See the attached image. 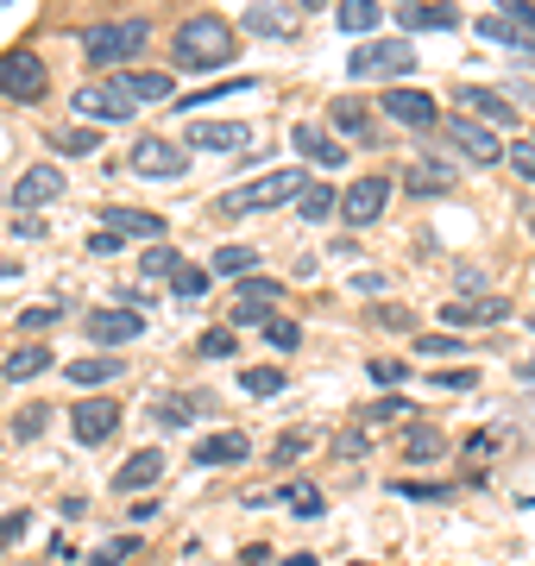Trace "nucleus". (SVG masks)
Wrapping results in <instances>:
<instances>
[{"label":"nucleus","instance_id":"44","mask_svg":"<svg viewBox=\"0 0 535 566\" xmlns=\"http://www.w3.org/2000/svg\"><path fill=\"white\" fill-rule=\"evenodd\" d=\"M265 340H271V346H284V353H290V346L303 340V334H296V322H265Z\"/></svg>","mask_w":535,"mask_h":566},{"label":"nucleus","instance_id":"12","mask_svg":"<svg viewBox=\"0 0 535 566\" xmlns=\"http://www.w3.org/2000/svg\"><path fill=\"white\" fill-rule=\"evenodd\" d=\"M145 322H139V308H95L88 315V340L95 346H126V340H139Z\"/></svg>","mask_w":535,"mask_h":566},{"label":"nucleus","instance_id":"20","mask_svg":"<svg viewBox=\"0 0 535 566\" xmlns=\"http://www.w3.org/2000/svg\"><path fill=\"white\" fill-rule=\"evenodd\" d=\"M246 434H208V441H196V447H189V460H196V465H240V460H246Z\"/></svg>","mask_w":535,"mask_h":566},{"label":"nucleus","instance_id":"5","mask_svg":"<svg viewBox=\"0 0 535 566\" xmlns=\"http://www.w3.org/2000/svg\"><path fill=\"white\" fill-rule=\"evenodd\" d=\"M290 196H303V177L296 170H277V177H259V182H246V189H233L227 196V214H252V208H277V202H290Z\"/></svg>","mask_w":535,"mask_h":566},{"label":"nucleus","instance_id":"11","mask_svg":"<svg viewBox=\"0 0 535 566\" xmlns=\"http://www.w3.org/2000/svg\"><path fill=\"white\" fill-rule=\"evenodd\" d=\"M441 133H448L466 158H479V164H492L497 151H504V145H497V133H492V126H479L473 114H448V120H441Z\"/></svg>","mask_w":535,"mask_h":566},{"label":"nucleus","instance_id":"33","mask_svg":"<svg viewBox=\"0 0 535 566\" xmlns=\"http://www.w3.org/2000/svg\"><path fill=\"white\" fill-rule=\"evenodd\" d=\"M126 82H133L139 107H145V102H170V76H165V70H139V76H126Z\"/></svg>","mask_w":535,"mask_h":566},{"label":"nucleus","instance_id":"30","mask_svg":"<svg viewBox=\"0 0 535 566\" xmlns=\"http://www.w3.org/2000/svg\"><path fill=\"white\" fill-rule=\"evenodd\" d=\"M504 315H511L504 296H492V303H453L448 308V322H504Z\"/></svg>","mask_w":535,"mask_h":566},{"label":"nucleus","instance_id":"27","mask_svg":"<svg viewBox=\"0 0 535 566\" xmlns=\"http://www.w3.org/2000/svg\"><path fill=\"white\" fill-rule=\"evenodd\" d=\"M240 390H246V397H277V390H284V371H277V365H246V371H240Z\"/></svg>","mask_w":535,"mask_h":566},{"label":"nucleus","instance_id":"15","mask_svg":"<svg viewBox=\"0 0 535 566\" xmlns=\"http://www.w3.org/2000/svg\"><path fill=\"white\" fill-rule=\"evenodd\" d=\"M385 114H391L397 126H434L441 120L434 95H422V88H391V95H385Z\"/></svg>","mask_w":535,"mask_h":566},{"label":"nucleus","instance_id":"25","mask_svg":"<svg viewBox=\"0 0 535 566\" xmlns=\"http://www.w3.org/2000/svg\"><path fill=\"white\" fill-rule=\"evenodd\" d=\"M7 385H25V378H39V371H51V346H20V353H7Z\"/></svg>","mask_w":535,"mask_h":566},{"label":"nucleus","instance_id":"51","mask_svg":"<svg viewBox=\"0 0 535 566\" xmlns=\"http://www.w3.org/2000/svg\"><path fill=\"white\" fill-rule=\"evenodd\" d=\"M296 7H328V0H296Z\"/></svg>","mask_w":535,"mask_h":566},{"label":"nucleus","instance_id":"19","mask_svg":"<svg viewBox=\"0 0 535 566\" xmlns=\"http://www.w3.org/2000/svg\"><path fill=\"white\" fill-rule=\"evenodd\" d=\"M403 25H410V32H453V25H460V7H453V0H410V7H403Z\"/></svg>","mask_w":535,"mask_h":566},{"label":"nucleus","instance_id":"32","mask_svg":"<svg viewBox=\"0 0 535 566\" xmlns=\"http://www.w3.org/2000/svg\"><path fill=\"white\" fill-rule=\"evenodd\" d=\"M107 378H120V359H76L70 365V385H107Z\"/></svg>","mask_w":535,"mask_h":566},{"label":"nucleus","instance_id":"16","mask_svg":"<svg viewBox=\"0 0 535 566\" xmlns=\"http://www.w3.org/2000/svg\"><path fill=\"white\" fill-rule=\"evenodd\" d=\"M57 196H63V170L57 164H32V170L20 177V189H13V202L20 208H44V202H57Z\"/></svg>","mask_w":535,"mask_h":566},{"label":"nucleus","instance_id":"37","mask_svg":"<svg viewBox=\"0 0 535 566\" xmlns=\"http://www.w3.org/2000/svg\"><path fill=\"white\" fill-rule=\"evenodd\" d=\"M133 554H139V542H133V535H114V542H102L88 554V566H120V560H133Z\"/></svg>","mask_w":535,"mask_h":566},{"label":"nucleus","instance_id":"35","mask_svg":"<svg viewBox=\"0 0 535 566\" xmlns=\"http://www.w3.org/2000/svg\"><path fill=\"white\" fill-rule=\"evenodd\" d=\"M170 290H177V303H202V296H208V271H196V264H183V271L170 277Z\"/></svg>","mask_w":535,"mask_h":566},{"label":"nucleus","instance_id":"8","mask_svg":"<svg viewBox=\"0 0 535 566\" xmlns=\"http://www.w3.org/2000/svg\"><path fill=\"white\" fill-rule=\"evenodd\" d=\"M347 70L353 76H403V70H416V51L410 44H353Z\"/></svg>","mask_w":535,"mask_h":566},{"label":"nucleus","instance_id":"13","mask_svg":"<svg viewBox=\"0 0 535 566\" xmlns=\"http://www.w3.org/2000/svg\"><path fill=\"white\" fill-rule=\"evenodd\" d=\"M284 290L271 277H246L240 283V296H233V327H259V322H271V303H277Z\"/></svg>","mask_w":535,"mask_h":566},{"label":"nucleus","instance_id":"47","mask_svg":"<svg viewBox=\"0 0 535 566\" xmlns=\"http://www.w3.org/2000/svg\"><path fill=\"white\" fill-rule=\"evenodd\" d=\"M511 164H516V170H523V177L535 182V145H516V151H511Z\"/></svg>","mask_w":535,"mask_h":566},{"label":"nucleus","instance_id":"24","mask_svg":"<svg viewBox=\"0 0 535 566\" xmlns=\"http://www.w3.org/2000/svg\"><path fill=\"white\" fill-rule=\"evenodd\" d=\"M158 472H165V453H158V447H145V453H133V460L114 472V491H139V485H151Z\"/></svg>","mask_w":535,"mask_h":566},{"label":"nucleus","instance_id":"45","mask_svg":"<svg viewBox=\"0 0 535 566\" xmlns=\"http://www.w3.org/2000/svg\"><path fill=\"white\" fill-rule=\"evenodd\" d=\"M422 353H429V359H448V353H466V346L453 340V334H434V340H422Z\"/></svg>","mask_w":535,"mask_h":566},{"label":"nucleus","instance_id":"49","mask_svg":"<svg viewBox=\"0 0 535 566\" xmlns=\"http://www.w3.org/2000/svg\"><path fill=\"white\" fill-rule=\"evenodd\" d=\"M371 378H378V385H397V378H403V365H391V359H378V365H371Z\"/></svg>","mask_w":535,"mask_h":566},{"label":"nucleus","instance_id":"1","mask_svg":"<svg viewBox=\"0 0 535 566\" xmlns=\"http://www.w3.org/2000/svg\"><path fill=\"white\" fill-rule=\"evenodd\" d=\"M177 70H189V76H202V70H221V63L240 57V39H233V25L214 20V13H196V20L177 25Z\"/></svg>","mask_w":535,"mask_h":566},{"label":"nucleus","instance_id":"9","mask_svg":"<svg viewBox=\"0 0 535 566\" xmlns=\"http://www.w3.org/2000/svg\"><path fill=\"white\" fill-rule=\"evenodd\" d=\"M385 202H391V182H385V177H359L347 196H340V221H347V227H371L378 214H385Z\"/></svg>","mask_w":535,"mask_h":566},{"label":"nucleus","instance_id":"43","mask_svg":"<svg viewBox=\"0 0 535 566\" xmlns=\"http://www.w3.org/2000/svg\"><path fill=\"white\" fill-rule=\"evenodd\" d=\"M25 523H32L25 510H7V516H0V547H7V542H20V535H25Z\"/></svg>","mask_w":535,"mask_h":566},{"label":"nucleus","instance_id":"29","mask_svg":"<svg viewBox=\"0 0 535 566\" xmlns=\"http://www.w3.org/2000/svg\"><path fill=\"white\" fill-rule=\"evenodd\" d=\"M252 264H259V245H221V252H214V271H221V277H246Z\"/></svg>","mask_w":535,"mask_h":566},{"label":"nucleus","instance_id":"7","mask_svg":"<svg viewBox=\"0 0 535 566\" xmlns=\"http://www.w3.org/2000/svg\"><path fill=\"white\" fill-rule=\"evenodd\" d=\"M126 164H133V177H183L189 151L183 145H170V139H158V133H145V139L126 151Z\"/></svg>","mask_w":535,"mask_h":566},{"label":"nucleus","instance_id":"22","mask_svg":"<svg viewBox=\"0 0 535 566\" xmlns=\"http://www.w3.org/2000/svg\"><path fill=\"white\" fill-rule=\"evenodd\" d=\"M328 120H334V133H347L353 145H371V114L353 95H334V107H328Z\"/></svg>","mask_w":535,"mask_h":566},{"label":"nucleus","instance_id":"31","mask_svg":"<svg viewBox=\"0 0 535 566\" xmlns=\"http://www.w3.org/2000/svg\"><path fill=\"white\" fill-rule=\"evenodd\" d=\"M441 453H448V441H441L434 428H416V434H410V447H403V460H416V465H434Z\"/></svg>","mask_w":535,"mask_h":566},{"label":"nucleus","instance_id":"2","mask_svg":"<svg viewBox=\"0 0 535 566\" xmlns=\"http://www.w3.org/2000/svg\"><path fill=\"white\" fill-rule=\"evenodd\" d=\"M145 39H151V25H145V20L88 25V32H83V57L95 63V70H120V63H133L145 51Z\"/></svg>","mask_w":535,"mask_h":566},{"label":"nucleus","instance_id":"39","mask_svg":"<svg viewBox=\"0 0 535 566\" xmlns=\"http://www.w3.org/2000/svg\"><path fill=\"white\" fill-rule=\"evenodd\" d=\"M95 145H102V133H95V126H70V133H57V151H70V158H88V151H95Z\"/></svg>","mask_w":535,"mask_h":566},{"label":"nucleus","instance_id":"42","mask_svg":"<svg viewBox=\"0 0 535 566\" xmlns=\"http://www.w3.org/2000/svg\"><path fill=\"white\" fill-rule=\"evenodd\" d=\"M284 497H290L296 510H303V516H322V491H315V485H290Z\"/></svg>","mask_w":535,"mask_h":566},{"label":"nucleus","instance_id":"23","mask_svg":"<svg viewBox=\"0 0 535 566\" xmlns=\"http://www.w3.org/2000/svg\"><path fill=\"white\" fill-rule=\"evenodd\" d=\"M460 107L479 114V120H492V126H516V107L504 95H492V88H460Z\"/></svg>","mask_w":535,"mask_h":566},{"label":"nucleus","instance_id":"17","mask_svg":"<svg viewBox=\"0 0 535 566\" xmlns=\"http://www.w3.org/2000/svg\"><path fill=\"white\" fill-rule=\"evenodd\" d=\"M403 189H410V196H422V202L448 196V189H453V164H441V158H416V164H410V177H403Z\"/></svg>","mask_w":535,"mask_h":566},{"label":"nucleus","instance_id":"41","mask_svg":"<svg viewBox=\"0 0 535 566\" xmlns=\"http://www.w3.org/2000/svg\"><path fill=\"white\" fill-rule=\"evenodd\" d=\"M57 315H63L57 303H44V308H25V315H20V327H25V334H44V327L57 322Z\"/></svg>","mask_w":535,"mask_h":566},{"label":"nucleus","instance_id":"50","mask_svg":"<svg viewBox=\"0 0 535 566\" xmlns=\"http://www.w3.org/2000/svg\"><path fill=\"white\" fill-rule=\"evenodd\" d=\"M284 566H315V560H310V554H296V560H284Z\"/></svg>","mask_w":535,"mask_h":566},{"label":"nucleus","instance_id":"46","mask_svg":"<svg viewBox=\"0 0 535 566\" xmlns=\"http://www.w3.org/2000/svg\"><path fill=\"white\" fill-rule=\"evenodd\" d=\"M296 453H310V441H303V434H284V441H277V460H296Z\"/></svg>","mask_w":535,"mask_h":566},{"label":"nucleus","instance_id":"26","mask_svg":"<svg viewBox=\"0 0 535 566\" xmlns=\"http://www.w3.org/2000/svg\"><path fill=\"white\" fill-rule=\"evenodd\" d=\"M378 13H385L378 0H340V13H334V20H340V32H371Z\"/></svg>","mask_w":535,"mask_h":566},{"label":"nucleus","instance_id":"14","mask_svg":"<svg viewBox=\"0 0 535 566\" xmlns=\"http://www.w3.org/2000/svg\"><path fill=\"white\" fill-rule=\"evenodd\" d=\"M240 25L246 32H259V39H296V13H290L284 0H252L246 13H240Z\"/></svg>","mask_w":535,"mask_h":566},{"label":"nucleus","instance_id":"36","mask_svg":"<svg viewBox=\"0 0 535 566\" xmlns=\"http://www.w3.org/2000/svg\"><path fill=\"white\" fill-rule=\"evenodd\" d=\"M296 145H303V158H315V164H340V145H328L315 126H296Z\"/></svg>","mask_w":535,"mask_h":566},{"label":"nucleus","instance_id":"48","mask_svg":"<svg viewBox=\"0 0 535 566\" xmlns=\"http://www.w3.org/2000/svg\"><path fill=\"white\" fill-rule=\"evenodd\" d=\"M88 252H102V259H107V252H120V233H114V227H107V233H95V240H88Z\"/></svg>","mask_w":535,"mask_h":566},{"label":"nucleus","instance_id":"3","mask_svg":"<svg viewBox=\"0 0 535 566\" xmlns=\"http://www.w3.org/2000/svg\"><path fill=\"white\" fill-rule=\"evenodd\" d=\"M497 13L479 20V39L504 44V51H535V7L529 0H492Z\"/></svg>","mask_w":535,"mask_h":566},{"label":"nucleus","instance_id":"21","mask_svg":"<svg viewBox=\"0 0 535 566\" xmlns=\"http://www.w3.org/2000/svg\"><path fill=\"white\" fill-rule=\"evenodd\" d=\"M107 227H114L120 240H165V221L145 214V208H107Z\"/></svg>","mask_w":535,"mask_h":566},{"label":"nucleus","instance_id":"38","mask_svg":"<svg viewBox=\"0 0 535 566\" xmlns=\"http://www.w3.org/2000/svg\"><path fill=\"white\" fill-rule=\"evenodd\" d=\"M196 353H202V359H233V353H240V340H233V327H214V334H202V340H196Z\"/></svg>","mask_w":535,"mask_h":566},{"label":"nucleus","instance_id":"28","mask_svg":"<svg viewBox=\"0 0 535 566\" xmlns=\"http://www.w3.org/2000/svg\"><path fill=\"white\" fill-rule=\"evenodd\" d=\"M296 208H303V221H328V214H334V189H328V182H303Z\"/></svg>","mask_w":535,"mask_h":566},{"label":"nucleus","instance_id":"18","mask_svg":"<svg viewBox=\"0 0 535 566\" xmlns=\"http://www.w3.org/2000/svg\"><path fill=\"white\" fill-rule=\"evenodd\" d=\"M189 145H202V151H240L252 139L240 120H189Z\"/></svg>","mask_w":535,"mask_h":566},{"label":"nucleus","instance_id":"6","mask_svg":"<svg viewBox=\"0 0 535 566\" xmlns=\"http://www.w3.org/2000/svg\"><path fill=\"white\" fill-rule=\"evenodd\" d=\"M0 95H7V102H44L39 51H7V57H0Z\"/></svg>","mask_w":535,"mask_h":566},{"label":"nucleus","instance_id":"10","mask_svg":"<svg viewBox=\"0 0 535 566\" xmlns=\"http://www.w3.org/2000/svg\"><path fill=\"white\" fill-rule=\"evenodd\" d=\"M70 428H76V441H83V447L107 441V434L120 428V403H114V397H83L76 416H70Z\"/></svg>","mask_w":535,"mask_h":566},{"label":"nucleus","instance_id":"4","mask_svg":"<svg viewBox=\"0 0 535 566\" xmlns=\"http://www.w3.org/2000/svg\"><path fill=\"white\" fill-rule=\"evenodd\" d=\"M76 114L83 120H126V114H139V95H133V82H83V95H76Z\"/></svg>","mask_w":535,"mask_h":566},{"label":"nucleus","instance_id":"40","mask_svg":"<svg viewBox=\"0 0 535 566\" xmlns=\"http://www.w3.org/2000/svg\"><path fill=\"white\" fill-rule=\"evenodd\" d=\"M44 428H51V409H44V403H32V409H20V422H13V434H20V441H39Z\"/></svg>","mask_w":535,"mask_h":566},{"label":"nucleus","instance_id":"34","mask_svg":"<svg viewBox=\"0 0 535 566\" xmlns=\"http://www.w3.org/2000/svg\"><path fill=\"white\" fill-rule=\"evenodd\" d=\"M183 264H177V245H151L139 259V277H177Z\"/></svg>","mask_w":535,"mask_h":566}]
</instances>
